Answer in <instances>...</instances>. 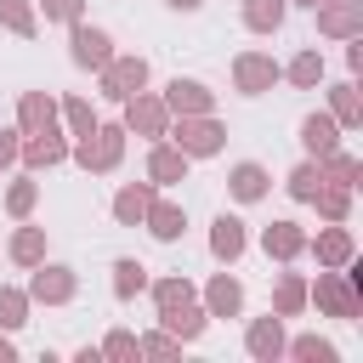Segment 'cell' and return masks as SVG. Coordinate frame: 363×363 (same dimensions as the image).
Segmentation results:
<instances>
[{
  "instance_id": "cell-1",
  "label": "cell",
  "mask_w": 363,
  "mask_h": 363,
  "mask_svg": "<svg viewBox=\"0 0 363 363\" xmlns=\"http://www.w3.org/2000/svg\"><path fill=\"white\" fill-rule=\"evenodd\" d=\"M74 57H79V62H108V34L74 28Z\"/></svg>"
},
{
  "instance_id": "cell-2",
  "label": "cell",
  "mask_w": 363,
  "mask_h": 363,
  "mask_svg": "<svg viewBox=\"0 0 363 363\" xmlns=\"http://www.w3.org/2000/svg\"><path fill=\"white\" fill-rule=\"evenodd\" d=\"M267 79H272V62H261V57H244V62H238V85H244V91H261Z\"/></svg>"
},
{
  "instance_id": "cell-3",
  "label": "cell",
  "mask_w": 363,
  "mask_h": 363,
  "mask_svg": "<svg viewBox=\"0 0 363 363\" xmlns=\"http://www.w3.org/2000/svg\"><path fill=\"white\" fill-rule=\"evenodd\" d=\"M261 187H267V176H261L255 164H238V170H233V193H238V199H261Z\"/></svg>"
},
{
  "instance_id": "cell-4",
  "label": "cell",
  "mask_w": 363,
  "mask_h": 363,
  "mask_svg": "<svg viewBox=\"0 0 363 363\" xmlns=\"http://www.w3.org/2000/svg\"><path fill=\"white\" fill-rule=\"evenodd\" d=\"M238 250H244V233H238L233 216H221L216 221V255H238Z\"/></svg>"
},
{
  "instance_id": "cell-5",
  "label": "cell",
  "mask_w": 363,
  "mask_h": 363,
  "mask_svg": "<svg viewBox=\"0 0 363 363\" xmlns=\"http://www.w3.org/2000/svg\"><path fill=\"white\" fill-rule=\"evenodd\" d=\"M352 23H357V0H340V6L323 11V28L329 34H352Z\"/></svg>"
},
{
  "instance_id": "cell-6",
  "label": "cell",
  "mask_w": 363,
  "mask_h": 363,
  "mask_svg": "<svg viewBox=\"0 0 363 363\" xmlns=\"http://www.w3.org/2000/svg\"><path fill=\"white\" fill-rule=\"evenodd\" d=\"M284 0H250V28H278Z\"/></svg>"
},
{
  "instance_id": "cell-7",
  "label": "cell",
  "mask_w": 363,
  "mask_h": 363,
  "mask_svg": "<svg viewBox=\"0 0 363 363\" xmlns=\"http://www.w3.org/2000/svg\"><path fill=\"white\" fill-rule=\"evenodd\" d=\"M142 74H147L142 62H119V68H113V79H108V85H113V96H130V85H142Z\"/></svg>"
},
{
  "instance_id": "cell-8",
  "label": "cell",
  "mask_w": 363,
  "mask_h": 363,
  "mask_svg": "<svg viewBox=\"0 0 363 363\" xmlns=\"http://www.w3.org/2000/svg\"><path fill=\"white\" fill-rule=\"evenodd\" d=\"M306 147H318V153H329V147H335V125L312 113V119H306Z\"/></svg>"
},
{
  "instance_id": "cell-9",
  "label": "cell",
  "mask_w": 363,
  "mask_h": 363,
  "mask_svg": "<svg viewBox=\"0 0 363 363\" xmlns=\"http://www.w3.org/2000/svg\"><path fill=\"white\" fill-rule=\"evenodd\" d=\"M267 250H278V255H295V250H301V233H295L289 221H278V227L267 233Z\"/></svg>"
},
{
  "instance_id": "cell-10",
  "label": "cell",
  "mask_w": 363,
  "mask_h": 363,
  "mask_svg": "<svg viewBox=\"0 0 363 363\" xmlns=\"http://www.w3.org/2000/svg\"><path fill=\"white\" fill-rule=\"evenodd\" d=\"M250 352L272 357V352H278V323H255V335H250Z\"/></svg>"
},
{
  "instance_id": "cell-11",
  "label": "cell",
  "mask_w": 363,
  "mask_h": 363,
  "mask_svg": "<svg viewBox=\"0 0 363 363\" xmlns=\"http://www.w3.org/2000/svg\"><path fill=\"white\" fill-rule=\"evenodd\" d=\"M45 272H51V278H40V284H34V295H51V301H62V295H68V278H62V267H45Z\"/></svg>"
},
{
  "instance_id": "cell-12",
  "label": "cell",
  "mask_w": 363,
  "mask_h": 363,
  "mask_svg": "<svg viewBox=\"0 0 363 363\" xmlns=\"http://www.w3.org/2000/svg\"><path fill=\"white\" fill-rule=\"evenodd\" d=\"M210 301H216V312H238V284H233V278H221V284L210 289Z\"/></svg>"
},
{
  "instance_id": "cell-13",
  "label": "cell",
  "mask_w": 363,
  "mask_h": 363,
  "mask_svg": "<svg viewBox=\"0 0 363 363\" xmlns=\"http://www.w3.org/2000/svg\"><path fill=\"white\" fill-rule=\"evenodd\" d=\"M170 102H176V108H204V91H199V85H182V79H176V85H170Z\"/></svg>"
},
{
  "instance_id": "cell-14",
  "label": "cell",
  "mask_w": 363,
  "mask_h": 363,
  "mask_svg": "<svg viewBox=\"0 0 363 363\" xmlns=\"http://www.w3.org/2000/svg\"><path fill=\"white\" fill-rule=\"evenodd\" d=\"M182 136H187L193 153H210V147H216V125H193V130H182Z\"/></svg>"
},
{
  "instance_id": "cell-15",
  "label": "cell",
  "mask_w": 363,
  "mask_h": 363,
  "mask_svg": "<svg viewBox=\"0 0 363 363\" xmlns=\"http://www.w3.org/2000/svg\"><path fill=\"white\" fill-rule=\"evenodd\" d=\"M164 323H170V329H182V335H199V323H204V318H199L193 306H182V312H164Z\"/></svg>"
},
{
  "instance_id": "cell-16",
  "label": "cell",
  "mask_w": 363,
  "mask_h": 363,
  "mask_svg": "<svg viewBox=\"0 0 363 363\" xmlns=\"http://www.w3.org/2000/svg\"><path fill=\"white\" fill-rule=\"evenodd\" d=\"M153 233H159V238H176V233H182V216H176V210H153Z\"/></svg>"
},
{
  "instance_id": "cell-17",
  "label": "cell",
  "mask_w": 363,
  "mask_h": 363,
  "mask_svg": "<svg viewBox=\"0 0 363 363\" xmlns=\"http://www.w3.org/2000/svg\"><path fill=\"white\" fill-rule=\"evenodd\" d=\"M318 295H323V301H329V306H335V312H340V318H352V295H346V289H340V284H323V289H318Z\"/></svg>"
},
{
  "instance_id": "cell-18",
  "label": "cell",
  "mask_w": 363,
  "mask_h": 363,
  "mask_svg": "<svg viewBox=\"0 0 363 363\" xmlns=\"http://www.w3.org/2000/svg\"><path fill=\"white\" fill-rule=\"evenodd\" d=\"M153 176H159V182L182 176V159H176V153H153Z\"/></svg>"
},
{
  "instance_id": "cell-19",
  "label": "cell",
  "mask_w": 363,
  "mask_h": 363,
  "mask_svg": "<svg viewBox=\"0 0 363 363\" xmlns=\"http://www.w3.org/2000/svg\"><path fill=\"white\" fill-rule=\"evenodd\" d=\"M142 210H147V193H119V216L125 221H136Z\"/></svg>"
},
{
  "instance_id": "cell-20",
  "label": "cell",
  "mask_w": 363,
  "mask_h": 363,
  "mask_svg": "<svg viewBox=\"0 0 363 363\" xmlns=\"http://www.w3.org/2000/svg\"><path fill=\"white\" fill-rule=\"evenodd\" d=\"M130 289H142V267L136 261H119V295H130Z\"/></svg>"
},
{
  "instance_id": "cell-21",
  "label": "cell",
  "mask_w": 363,
  "mask_h": 363,
  "mask_svg": "<svg viewBox=\"0 0 363 363\" xmlns=\"http://www.w3.org/2000/svg\"><path fill=\"white\" fill-rule=\"evenodd\" d=\"M159 301H164V312H182V306H187V284H164Z\"/></svg>"
},
{
  "instance_id": "cell-22",
  "label": "cell",
  "mask_w": 363,
  "mask_h": 363,
  "mask_svg": "<svg viewBox=\"0 0 363 363\" xmlns=\"http://www.w3.org/2000/svg\"><path fill=\"white\" fill-rule=\"evenodd\" d=\"M0 17H6L11 28H23V34H28V11H23V0H0Z\"/></svg>"
},
{
  "instance_id": "cell-23",
  "label": "cell",
  "mask_w": 363,
  "mask_h": 363,
  "mask_svg": "<svg viewBox=\"0 0 363 363\" xmlns=\"http://www.w3.org/2000/svg\"><path fill=\"white\" fill-rule=\"evenodd\" d=\"M130 125H142V130H159V108H153V102L130 108Z\"/></svg>"
},
{
  "instance_id": "cell-24",
  "label": "cell",
  "mask_w": 363,
  "mask_h": 363,
  "mask_svg": "<svg viewBox=\"0 0 363 363\" xmlns=\"http://www.w3.org/2000/svg\"><path fill=\"white\" fill-rule=\"evenodd\" d=\"M318 250H323L329 261H346V250H352V244H346V233H329V238H323Z\"/></svg>"
},
{
  "instance_id": "cell-25",
  "label": "cell",
  "mask_w": 363,
  "mask_h": 363,
  "mask_svg": "<svg viewBox=\"0 0 363 363\" xmlns=\"http://www.w3.org/2000/svg\"><path fill=\"white\" fill-rule=\"evenodd\" d=\"M312 182H323V176H318V170H295V193H301V199H312V193H318Z\"/></svg>"
},
{
  "instance_id": "cell-26",
  "label": "cell",
  "mask_w": 363,
  "mask_h": 363,
  "mask_svg": "<svg viewBox=\"0 0 363 363\" xmlns=\"http://www.w3.org/2000/svg\"><path fill=\"white\" fill-rule=\"evenodd\" d=\"M17 312H23V301H17V295H0V323H23Z\"/></svg>"
},
{
  "instance_id": "cell-27",
  "label": "cell",
  "mask_w": 363,
  "mask_h": 363,
  "mask_svg": "<svg viewBox=\"0 0 363 363\" xmlns=\"http://www.w3.org/2000/svg\"><path fill=\"white\" fill-rule=\"evenodd\" d=\"M295 79L312 85V79H318V57H301V62H295Z\"/></svg>"
},
{
  "instance_id": "cell-28",
  "label": "cell",
  "mask_w": 363,
  "mask_h": 363,
  "mask_svg": "<svg viewBox=\"0 0 363 363\" xmlns=\"http://www.w3.org/2000/svg\"><path fill=\"white\" fill-rule=\"evenodd\" d=\"M17 255H23V261H34V255H40V238H34V233H23V238H17Z\"/></svg>"
},
{
  "instance_id": "cell-29",
  "label": "cell",
  "mask_w": 363,
  "mask_h": 363,
  "mask_svg": "<svg viewBox=\"0 0 363 363\" xmlns=\"http://www.w3.org/2000/svg\"><path fill=\"white\" fill-rule=\"evenodd\" d=\"M295 352H301V357H335V352H329V346H323V340H301V346H295Z\"/></svg>"
},
{
  "instance_id": "cell-30",
  "label": "cell",
  "mask_w": 363,
  "mask_h": 363,
  "mask_svg": "<svg viewBox=\"0 0 363 363\" xmlns=\"http://www.w3.org/2000/svg\"><path fill=\"white\" fill-rule=\"evenodd\" d=\"M45 11H51V17H74V11H79V0H45Z\"/></svg>"
},
{
  "instance_id": "cell-31",
  "label": "cell",
  "mask_w": 363,
  "mask_h": 363,
  "mask_svg": "<svg viewBox=\"0 0 363 363\" xmlns=\"http://www.w3.org/2000/svg\"><path fill=\"white\" fill-rule=\"evenodd\" d=\"M6 357H11V346H6V340H0V363H6Z\"/></svg>"
},
{
  "instance_id": "cell-32",
  "label": "cell",
  "mask_w": 363,
  "mask_h": 363,
  "mask_svg": "<svg viewBox=\"0 0 363 363\" xmlns=\"http://www.w3.org/2000/svg\"><path fill=\"white\" fill-rule=\"evenodd\" d=\"M170 6H199V0H170Z\"/></svg>"
},
{
  "instance_id": "cell-33",
  "label": "cell",
  "mask_w": 363,
  "mask_h": 363,
  "mask_svg": "<svg viewBox=\"0 0 363 363\" xmlns=\"http://www.w3.org/2000/svg\"><path fill=\"white\" fill-rule=\"evenodd\" d=\"M312 6H318V0H312Z\"/></svg>"
}]
</instances>
